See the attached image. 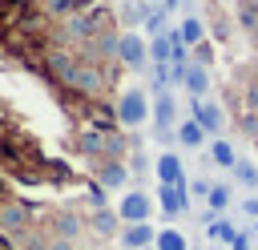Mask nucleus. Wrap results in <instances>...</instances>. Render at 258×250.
<instances>
[{
    "label": "nucleus",
    "mask_w": 258,
    "mask_h": 250,
    "mask_svg": "<svg viewBox=\"0 0 258 250\" xmlns=\"http://www.w3.org/2000/svg\"><path fill=\"white\" fill-rule=\"evenodd\" d=\"M185 198H189V185H161L157 190V202H161V214H181L185 210Z\"/></svg>",
    "instance_id": "nucleus-9"
},
{
    "label": "nucleus",
    "mask_w": 258,
    "mask_h": 250,
    "mask_svg": "<svg viewBox=\"0 0 258 250\" xmlns=\"http://www.w3.org/2000/svg\"><path fill=\"white\" fill-rule=\"evenodd\" d=\"M210 153H214V161H218V165H226V169H234V165H238V153H234V145H230L226 137H222V141H214V145H210Z\"/></svg>",
    "instance_id": "nucleus-17"
},
{
    "label": "nucleus",
    "mask_w": 258,
    "mask_h": 250,
    "mask_svg": "<svg viewBox=\"0 0 258 250\" xmlns=\"http://www.w3.org/2000/svg\"><path fill=\"white\" fill-rule=\"evenodd\" d=\"M153 246H157V250H185V234H177V230H161Z\"/></svg>",
    "instance_id": "nucleus-19"
},
{
    "label": "nucleus",
    "mask_w": 258,
    "mask_h": 250,
    "mask_svg": "<svg viewBox=\"0 0 258 250\" xmlns=\"http://www.w3.org/2000/svg\"><path fill=\"white\" fill-rule=\"evenodd\" d=\"M242 97H246V109H250V113H258V81H250Z\"/></svg>",
    "instance_id": "nucleus-25"
},
{
    "label": "nucleus",
    "mask_w": 258,
    "mask_h": 250,
    "mask_svg": "<svg viewBox=\"0 0 258 250\" xmlns=\"http://www.w3.org/2000/svg\"><path fill=\"white\" fill-rule=\"evenodd\" d=\"M52 230H56V238H69V242H73V238L81 234V218H77L73 210H56V214H52Z\"/></svg>",
    "instance_id": "nucleus-14"
},
{
    "label": "nucleus",
    "mask_w": 258,
    "mask_h": 250,
    "mask_svg": "<svg viewBox=\"0 0 258 250\" xmlns=\"http://www.w3.org/2000/svg\"><path fill=\"white\" fill-rule=\"evenodd\" d=\"M210 190H214V185H210V181H202V177H194V181H189V194H194V198H210Z\"/></svg>",
    "instance_id": "nucleus-28"
},
{
    "label": "nucleus",
    "mask_w": 258,
    "mask_h": 250,
    "mask_svg": "<svg viewBox=\"0 0 258 250\" xmlns=\"http://www.w3.org/2000/svg\"><path fill=\"white\" fill-rule=\"evenodd\" d=\"M48 250H73V246H69V238H52V242H48Z\"/></svg>",
    "instance_id": "nucleus-31"
},
{
    "label": "nucleus",
    "mask_w": 258,
    "mask_h": 250,
    "mask_svg": "<svg viewBox=\"0 0 258 250\" xmlns=\"http://www.w3.org/2000/svg\"><path fill=\"white\" fill-rule=\"evenodd\" d=\"M194 117L206 125V133H222V129H226V113H222V105H214V101H194Z\"/></svg>",
    "instance_id": "nucleus-8"
},
{
    "label": "nucleus",
    "mask_w": 258,
    "mask_h": 250,
    "mask_svg": "<svg viewBox=\"0 0 258 250\" xmlns=\"http://www.w3.org/2000/svg\"><path fill=\"white\" fill-rule=\"evenodd\" d=\"M194 60H198V65H210V60H214V48H210V40H202V44H198Z\"/></svg>",
    "instance_id": "nucleus-26"
},
{
    "label": "nucleus",
    "mask_w": 258,
    "mask_h": 250,
    "mask_svg": "<svg viewBox=\"0 0 258 250\" xmlns=\"http://www.w3.org/2000/svg\"><path fill=\"white\" fill-rule=\"evenodd\" d=\"M149 60H153V65H169V60H173V36H169V32H161V36L149 40Z\"/></svg>",
    "instance_id": "nucleus-16"
},
{
    "label": "nucleus",
    "mask_w": 258,
    "mask_h": 250,
    "mask_svg": "<svg viewBox=\"0 0 258 250\" xmlns=\"http://www.w3.org/2000/svg\"><path fill=\"white\" fill-rule=\"evenodd\" d=\"M230 250H250V234H238V238L230 242Z\"/></svg>",
    "instance_id": "nucleus-29"
},
{
    "label": "nucleus",
    "mask_w": 258,
    "mask_h": 250,
    "mask_svg": "<svg viewBox=\"0 0 258 250\" xmlns=\"http://www.w3.org/2000/svg\"><path fill=\"white\" fill-rule=\"evenodd\" d=\"M153 121H157V129H169V125L177 121V105H173L169 89H165V93H157V101H153Z\"/></svg>",
    "instance_id": "nucleus-11"
},
{
    "label": "nucleus",
    "mask_w": 258,
    "mask_h": 250,
    "mask_svg": "<svg viewBox=\"0 0 258 250\" xmlns=\"http://www.w3.org/2000/svg\"><path fill=\"white\" fill-rule=\"evenodd\" d=\"M145 32H149V36H161V32H165V8H149Z\"/></svg>",
    "instance_id": "nucleus-23"
},
{
    "label": "nucleus",
    "mask_w": 258,
    "mask_h": 250,
    "mask_svg": "<svg viewBox=\"0 0 258 250\" xmlns=\"http://www.w3.org/2000/svg\"><path fill=\"white\" fill-rule=\"evenodd\" d=\"M129 169H137V173H145V169H149V157H145L141 149H133V157H129Z\"/></svg>",
    "instance_id": "nucleus-27"
},
{
    "label": "nucleus",
    "mask_w": 258,
    "mask_h": 250,
    "mask_svg": "<svg viewBox=\"0 0 258 250\" xmlns=\"http://www.w3.org/2000/svg\"><path fill=\"white\" fill-rule=\"evenodd\" d=\"M145 250H157V246H145Z\"/></svg>",
    "instance_id": "nucleus-36"
},
{
    "label": "nucleus",
    "mask_w": 258,
    "mask_h": 250,
    "mask_svg": "<svg viewBox=\"0 0 258 250\" xmlns=\"http://www.w3.org/2000/svg\"><path fill=\"white\" fill-rule=\"evenodd\" d=\"M181 85L189 89V97H206V89H210V73H206V65L189 60V65H185V77H181Z\"/></svg>",
    "instance_id": "nucleus-10"
},
{
    "label": "nucleus",
    "mask_w": 258,
    "mask_h": 250,
    "mask_svg": "<svg viewBox=\"0 0 258 250\" xmlns=\"http://www.w3.org/2000/svg\"><path fill=\"white\" fill-rule=\"evenodd\" d=\"M149 8H157V4H145V0H129V4H121V24H125V28L145 24V20H149Z\"/></svg>",
    "instance_id": "nucleus-12"
},
{
    "label": "nucleus",
    "mask_w": 258,
    "mask_h": 250,
    "mask_svg": "<svg viewBox=\"0 0 258 250\" xmlns=\"http://www.w3.org/2000/svg\"><path fill=\"white\" fill-rule=\"evenodd\" d=\"M117 222H121V214L109 210V206H105V210H93V218H89V226H93L101 238H113V234H117Z\"/></svg>",
    "instance_id": "nucleus-15"
},
{
    "label": "nucleus",
    "mask_w": 258,
    "mask_h": 250,
    "mask_svg": "<svg viewBox=\"0 0 258 250\" xmlns=\"http://www.w3.org/2000/svg\"><path fill=\"white\" fill-rule=\"evenodd\" d=\"M153 242H157V234H153L149 222H129V226L121 230V246H125V250H145V246H153Z\"/></svg>",
    "instance_id": "nucleus-7"
},
{
    "label": "nucleus",
    "mask_w": 258,
    "mask_h": 250,
    "mask_svg": "<svg viewBox=\"0 0 258 250\" xmlns=\"http://www.w3.org/2000/svg\"><path fill=\"white\" fill-rule=\"evenodd\" d=\"M254 81H258V60H254Z\"/></svg>",
    "instance_id": "nucleus-32"
},
{
    "label": "nucleus",
    "mask_w": 258,
    "mask_h": 250,
    "mask_svg": "<svg viewBox=\"0 0 258 250\" xmlns=\"http://www.w3.org/2000/svg\"><path fill=\"white\" fill-rule=\"evenodd\" d=\"M97 181H101L105 190H121V185L129 181V165H125V161L105 157V161H97Z\"/></svg>",
    "instance_id": "nucleus-6"
},
{
    "label": "nucleus",
    "mask_w": 258,
    "mask_h": 250,
    "mask_svg": "<svg viewBox=\"0 0 258 250\" xmlns=\"http://www.w3.org/2000/svg\"><path fill=\"white\" fill-rule=\"evenodd\" d=\"M177 141H181L185 149H198V145L206 141V125H202L198 117H189V121H181V125H177Z\"/></svg>",
    "instance_id": "nucleus-13"
},
{
    "label": "nucleus",
    "mask_w": 258,
    "mask_h": 250,
    "mask_svg": "<svg viewBox=\"0 0 258 250\" xmlns=\"http://www.w3.org/2000/svg\"><path fill=\"white\" fill-rule=\"evenodd\" d=\"M145 56H149V40H145L137 28H125V32H121V40H117V60H121V65H129V69H141V65H145Z\"/></svg>",
    "instance_id": "nucleus-2"
},
{
    "label": "nucleus",
    "mask_w": 258,
    "mask_h": 250,
    "mask_svg": "<svg viewBox=\"0 0 258 250\" xmlns=\"http://www.w3.org/2000/svg\"><path fill=\"white\" fill-rule=\"evenodd\" d=\"M206 202H210V214H222V210L230 206V185H214Z\"/></svg>",
    "instance_id": "nucleus-20"
},
{
    "label": "nucleus",
    "mask_w": 258,
    "mask_h": 250,
    "mask_svg": "<svg viewBox=\"0 0 258 250\" xmlns=\"http://www.w3.org/2000/svg\"><path fill=\"white\" fill-rule=\"evenodd\" d=\"M242 210H246L250 218H258V198H246V202H242Z\"/></svg>",
    "instance_id": "nucleus-30"
},
{
    "label": "nucleus",
    "mask_w": 258,
    "mask_h": 250,
    "mask_svg": "<svg viewBox=\"0 0 258 250\" xmlns=\"http://www.w3.org/2000/svg\"><path fill=\"white\" fill-rule=\"evenodd\" d=\"M89 202H93V210H105V185H101V181L89 185Z\"/></svg>",
    "instance_id": "nucleus-24"
},
{
    "label": "nucleus",
    "mask_w": 258,
    "mask_h": 250,
    "mask_svg": "<svg viewBox=\"0 0 258 250\" xmlns=\"http://www.w3.org/2000/svg\"><path fill=\"white\" fill-rule=\"evenodd\" d=\"M32 226L28 202H0V234H24Z\"/></svg>",
    "instance_id": "nucleus-3"
},
{
    "label": "nucleus",
    "mask_w": 258,
    "mask_h": 250,
    "mask_svg": "<svg viewBox=\"0 0 258 250\" xmlns=\"http://www.w3.org/2000/svg\"><path fill=\"white\" fill-rule=\"evenodd\" d=\"M145 4H165V0H145Z\"/></svg>",
    "instance_id": "nucleus-33"
},
{
    "label": "nucleus",
    "mask_w": 258,
    "mask_h": 250,
    "mask_svg": "<svg viewBox=\"0 0 258 250\" xmlns=\"http://www.w3.org/2000/svg\"><path fill=\"white\" fill-rule=\"evenodd\" d=\"M254 234H258V218H254Z\"/></svg>",
    "instance_id": "nucleus-35"
},
{
    "label": "nucleus",
    "mask_w": 258,
    "mask_h": 250,
    "mask_svg": "<svg viewBox=\"0 0 258 250\" xmlns=\"http://www.w3.org/2000/svg\"><path fill=\"white\" fill-rule=\"evenodd\" d=\"M202 36H206V24H202L198 16H185V20H181V40H185V44H202Z\"/></svg>",
    "instance_id": "nucleus-18"
},
{
    "label": "nucleus",
    "mask_w": 258,
    "mask_h": 250,
    "mask_svg": "<svg viewBox=\"0 0 258 250\" xmlns=\"http://www.w3.org/2000/svg\"><path fill=\"white\" fill-rule=\"evenodd\" d=\"M153 173L161 185H185V169H181V157L177 153H161L153 161Z\"/></svg>",
    "instance_id": "nucleus-5"
},
{
    "label": "nucleus",
    "mask_w": 258,
    "mask_h": 250,
    "mask_svg": "<svg viewBox=\"0 0 258 250\" xmlns=\"http://www.w3.org/2000/svg\"><path fill=\"white\" fill-rule=\"evenodd\" d=\"M145 117H149L145 93H141V89H125V93L117 97V121H121L125 129H137V125H141Z\"/></svg>",
    "instance_id": "nucleus-1"
},
{
    "label": "nucleus",
    "mask_w": 258,
    "mask_h": 250,
    "mask_svg": "<svg viewBox=\"0 0 258 250\" xmlns=\"http://www.w3.org/2000/svg\"><path fill=\"white\" fill-rule=\"evenodd\" d=\"M73 4H77V8H81V4H89V0H73Z\"/></svg>",
    "instance_id": "nucleus-34"
},
{
    "label": "nucleus",
    "mask_w": 258,
    "mask_h": 250,
    "mask_svg": "<svg viewBox=\"0 0 258 250\" xmlns=\"http://www.w3.org/2000/svg\"><path fill=\"white\" fill-rule=\"evenodd\" d=\"M234 173H238V181H242V185H250V190L258 185V165H254V161H238V165H234Z\"/></svg>",
    "instance_id": "nucleus-22"
},
{
    "label": "nucleus",
    "mask_w": 258,
    "mask_h": 250,
    "mask_svg": "<svg viewBox=\"0 0 258 250\" xmlns=\"http://www.w3.org/2000/svg\"><path fill=\"white\" fill-rule=\"evenodd\" d=\"M210 238H214V242H222V246H230V242L238 238V230H234L230 222H210Z\"/></svg>",
    "instance_id": "nucleus-21"
},
{
    "label": "nucleus",
    "mask_w": 258,
    "mask_h": 250,
    "mask_svg": "<svg viewBox=\"0 0 258 250\" xmlns=\"http://www.w3.org/2000/svg\"><path fill=\"white\" fill-rule=\"evenodd\" d=\"M117 214H121V222L129 226V222H149V214H153V202L141 194V190H129L121 202H117Z\"/></svg>",
    "instance_id": "nucleus-4"
}]
</instances>
